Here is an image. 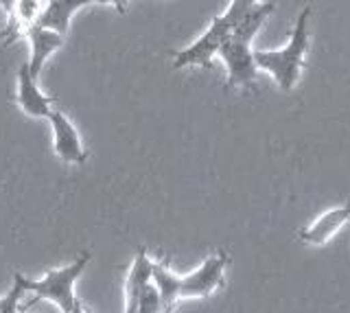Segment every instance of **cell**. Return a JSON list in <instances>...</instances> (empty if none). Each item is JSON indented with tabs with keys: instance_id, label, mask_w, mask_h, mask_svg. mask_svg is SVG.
Masks as SVG:
<instances>
[{
	"instance_id": "6da1fadb",
	"label": "cell",
	"mask_w": 350,
	"mask_h": 313,
	"mask_svg": "<svg viewBox=\"0 0 350 313\" xmlns=\"http://www.w3.org/2000/svg\"><path fill=\"white\" fill-rule=\"evenodd\" d=\"M311 5H304L300 14L295 16V25L291 29L289 42L276 51H254V59L258 70L267 72L276 81V85L284 92H291L295 83L300 81L304 68V57L309 53V20H311Z\"/></svg>"
},
{
	"instance_id": "7a4b0ae2",
	"label": "cell",
	"mask_w": 350,
	"mask_h": 313,
	"mask_svg": "<svg viewBox=\"0 0 350 313\" xmlns=\"http://www.w3.org/2000/svg\"><path fill=\"white\" fill-rule=\"evenodd\" d=\"M90 258H92V252L83 250L72 263L51 269V272H46L38 280H29L20 274V283L25 287L27 294L36 296V300H51L53 305H57L62 313H70L77 307V302H79L75 298V283L83 274V269L90 263Z\"/></svg>"
},
{
	"instance_id": "3957f363",
	"label": "cell",
	"mask_w": 350,
	"mask_h": 313,
	"mask_svg": "<svg viewBox=\"0 0 350 313\" xmlns=\"http://www.w3.org/2000/svg\"><path fill=\"white\" fill-rule=\"evenodd\" d=\"M230 265V254L226 250H217L206 261L193 269L191 274L180 276L178 280V298L180 300H197L213 296L217 289L226 285V269Z\"/></svg>"
},
{
	"instance_id": "277c9868",
	"label": "cell",
	"mask_w": 350,
	"mask_h": 313,
	"mask_svg": "<svg viewBox=\"0 0 350 313\" xmlns=\"http://www.w3.org/2000/svg\"><path fill=\"white\" fill-rule=\"evenodd\" d=\"M230 33H232V27L226 23L224 16H217L211 23V27H208L191 46H186V49L175 53L173 68L175 70L211 68L213 59L219 55V49L224 46V42L230 38Z\"/></svg>"
},
{
	"instance_id": "5b68a950",
	"label": "cell",
	"mask_w": 350,
	"mask_h": 313,
	"mask_svg": "<svg viewBox=\"0 0 350 313\" xmlns=\"http://www.w3.org/2000/svg\"><path fill=\"white\" fill-rule=\"evenodd\" d=\"M219 57L226 64V88L254 90L258 81V66L252 44L228 38L219 49Z\"/></svg>"
},
{
	"instance_id": "8992f818",
	"label": "cell",
	"mask_w": 350,
	"mask_h": 313,
	"mask_svg": "<svg viewBox=\"0 0 350 313\" xmlns=\"http://www.w3.org/2000/svg\"><path fill=\"white\" fill-rule=\"evenodd\" d=\"M49 123H51V129H53L55 156H57L66 165H77V167L83 165L85 158H88V151L83 147L81 134L77 132L75 123L62 110H57V107L51 112Z\"/></svg>"
},
{
	"instance_id": "52a82bcc",
	"label": "cell",
	"mask_w": 350,
	"mask_h": 313,
	"mask_svg": "<svg viewBox=\"0 0 350 313\" xmlns=\"http://www.w3.org/2000/svg\"><path fill=\"white\" fill-rule=\"evenodd\" d=\"M0 7L5 9L7 25H5V40L7 44L27 33V29L40 23V16L46 7V0H0Z\"/></svg>"
},
{
	"instance_id": "ba28073f",
	"label": "cell",
	"mask_w": 350,
	"mask_h": 313,
	"mask_svg": "<svg viewBox=\"0 0 350 313\" xmlns=\"http://www.w3.org/2000/svg\"><path fill=\"white\" fill-rule=\"evenodd\" d=\"M346 223H350V202L322 213L320 217L313 219L306 228L298 232V239L306 245L322 247L331 241L335 234H339V230H342Z\"/></svg>"
},
{
	"instance_id": "9c48e42d",
	"label": "cell",
	"mask_w": 350,
	"mask_h": 313,
	"mask_svg": "<svg viewBox=\"0 0 350 313\" xmlns=\"http://www.w3.org/2000/svg\"><path fill=\"white\" fill-rule=\"evenodd\" d=\"M16 101L20 105V110L31 118H49L51 112L55 110V99L40 90V83L36 77H31L27 62L18 70Z\"/></svg>"
},
{
	"instance_id": "30bf717a",
	"label": "cell",
	"mask_w": 350,
	"mask_h": 313,
	"mask_svg": "<svg viewBox=\"0 0 350 313\" xmlns=\"http://www.w3.org/2000/svg\"><path fill=\"white\" fill-rule=\"evenodd\" d=\"M25 38L29 40V44H31V57L27 62V68L31 72V77L40 79V74H42L44 66H46L49 57L53 55L55 51H59L64 46L66 38L59 36V33H55V31H51V29H44L40 25L27 29Z\"/></svg>"
},
{
	"instance_id": "8fae6325",
	"label": "cell",
	"mask_w": 350,
	"mask_h": 313,
	"mask_svg": "<svg viewBox=\"0 0 350 313\" xmlns=\"http://www.w3.org/2000/svg\"><path fill=\"white\" fill-rule=\"evenodd\" d=\"M151 272H153V258H149L147 247L140 245L125 278V313H136L142 291L151 283Z\"/></svg>"
},
{
	"instance_id": "7c38bea8",
	"label": "cell",
	"mask_w": 350,
	"mask_h": 313,
	"mask_svg": "<svg viewBox=\"0 0 350 313\" xmlns=\"http://www.w3.org/2000/svg\"><path fill=\"white\" fill-rule=\"evenodd\" d=\"M90 5H92V0H49L38 25L66 38L70 31L72 16L79 12V9H85Z\"/></svg>"
},
{
	"instance_id": "4fadbf2b",
	"label": "cell",
	"mask_w": 350,
	"mask_h": 313,
	"mask_svg": "<svg viewBox=\"0 0 350 313\" xmlns=\"http://www.w3.org/2000/svg\"><path fill=\"white\" fill-rule=\"evenodd\" d=\"M273 12H276V5L273 3H256L245 16H241L232 25V33H230V38H234L239 42H245V44H252L256 33L262 29V25L267 23V18Z\"/></svg>"
},
{
	"instance_id": "5bb4252c",
	"label": "cell",
	"mask_w": 350,
	"mask_h": 313,
	"mask_svg": "<svg viewBox=\"0 0 350 313\" xmlns=\"http://www.w3.org/2000/svg\"><path fill=\"white\" fill-rule=\"evenodd\" d=\"M25 296H27V291L20 283V272H14V283H11V289L3 298H0V313H22L20 302Z\"/></svg>"
},
{
	"instance_id": "9a60e30c",
	"label": "cell",
	"mask_w": 350,
	"mask_h": 313,
	"mask_svg": "<svg viewBox=\"0 0 350 313\" xmlns=\"http://www.w3.org/2000/svg\"><path fill=\"white\" fill-rule=\"evenodd\" d=\"M164 307L162 305V298L158 294V289L156 285H153V280L145 287V291H142V296L138 300V307H136V313H162Z\"/></svg>"
},
{
	"instance_id": "2e32d148",
	"label": "cell",
	"mask_w": 350,
	"mask_h": 313,
	"mask_svg": "<svg viewBox=\"0 0 350 313\" xmlns=\"http://www.w3.org/2000/svg\"><path fill=\"white\" fill-rule=\"evenodd\" d=\"M258 3V0H230V5H228V9L221 14L224 16V20L226 23L232 27L237 20L241 18V16H245L252 7H254Z\"/></svg>"
},
{
	"instance_id": "e0dca14e",
	"label": "cell",
	"mask_w": 350,
	"mask_h": 313,
	"mask_svg": "<svg viewBox=\"0 0 350 313\" xmlns=\"http://www.w3.org/2000/svg\"><path fill=\"white\" fill-rule=\"evenodd\" d=\"M92 3H98V5H107V7H114L118 14H125V9H127V3H129V0H92Z\"/></svg>"
},
{
	"instance_id": "ac0fdd59",
	"label": "cell",
	"mask_w": 350,
	"mask_h": 313,
	"mask_svg": "<svg viewBox=\"0 0 350 313\" xmlns=\"http://www.w3.org/2000/svg\"><path fill=\"white\" fill-rule=\"evenodd\" d=\"M70 313H90V311H88V309H85V307L81 305V302H77V307H75V309H72Z\"/></svg>"
},
{
	"instance_id": "d6986e66",
	"label": "cell",
	"mask_w": 350,
	"mask_h": 313,
	"mask_svg": "<svg viewBox=\"0 0 350 313\" xmlns=\"http://www.w3.org/2000/svg\"><path fill=\"white\" fill-rule=\"evenodd\" d=\"M173 311H175V307H167V309H164L162 313H173Z\"/></svg>"
},
{
	"instance_id": "ffe728a7",
	"label": "cell",
	"mask_w": 350,
	"mask_h": 313,
	"mask_svg": "<svg viewBox=\"0 0 350 313\" xmlns=\"http://www.w3.org/2000/svg\"><path fill=\"white\" fill-rule=\"evenodd\" d=\"M46 3H49V0H46Z\"/></svg>"
}]
</instances>
